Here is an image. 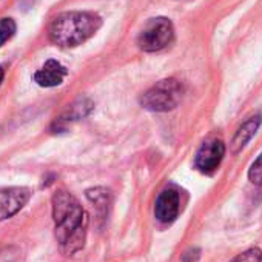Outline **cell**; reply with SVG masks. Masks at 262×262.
Instances as JSON below:
<instances>
[{
	"mask_svg": "<svg viewBox=\"0 0 262 262\" xmlns=\"http://www.w3.org/2000/svg\"><path fill=\"white\" fill-rule=\"evenodd\" d=\"M182 99V85L176 79H164L141 96V105L155 113L174 110Z\"/></svg>",
	"mask_w": 262,
	"mask_h": 262,
	"instance_id": "cell-3",
	"label": "cell"
},
{
	"mask_svg": "<svg viewBox=\"0 0 262 262\" xmlns=\"http://www.w3.org/2000/svg\"><path fill=\"white\" fill-rule=\"evenodd\" d=\"M20 256V251L17 247H4L0 248V262H17Z\"/></svg>",
	"mask_w": 262,
	"mask_h": 262,
	"instance_id": "cell-15",
	"label": "cell"
},
{
	"mask_svg": "<svg viewBox=\"0 0 262 262\" xmlns=\"http://www.w3.org/2000/svg\"><path fill=\"white\" fill-rule=\"evenodd\" d=\"M260 260H262V251L257 247H251L244 253L237 254L236 257H233L230 262H260Z\"/></svg>",
	"mask_w": 262,
	"mask_h": 262,
	"instance_id": "cell-13",
	"label": "cell"
},
{
	"mask_svg": "<svg viewBox=\"0 0 262 262\" xmlns=\"http://www.w3.org/2000/svg\"><path fill=\"white\" fill-rule=\"evenodd\" d=\"M93 108H94V105H93V102H91L88 97H80V99H77L76 102H73V103L68 106V110H67L59 119H56L54 128H56V129H62V128H65L70 122H74V120H79V119L86 117V116L91 113Z\"/></svg>",
	"mask_w": 262,
	"mask_h": 262,
	"instance_id": "cell-10",
	"label": "cell"
},
{
	"mask_svg": "<svg viewBox=\"0 0 262 262\" xmlns=\"http://www.w3.org/2000/svg\"><path fill=\"white\" fill-rule=\"evenodd\" d=\"M248 179L254 185H262V153L256 158L248 170Z\"/></svg>",
	"mask_w": 262,
	"mask_h": 262,
	"instance_id": "cell-14",
	"label": "cell"
},
{
	"mask_svg": "<svg viewBox=\"0 0 262 262\" xmlns=\"http://www.w3.org/2000/svg\"><path fill=\"white\" fill-rule=\"evenodd\" d=\"M17 25L11 17H4L0 19V48H2L8 40L13 39V36L16 34Z\"/></svg>",
	"mask_w": 262,
	"mask_h": 262,
	"instance_id": "cell-12",
	"label": "cell"
},
{
	"mask_svg": "<svg viewBox=\"0 0 262 262\" xmlns=\"http://www.w3.org/2000/svg\"><path fill=\"white\" fill-rule=\"evenodd\" d=\"M102 27V19L90 11H67L56 16L48 27L50 40L62 48H74L91 39Z\"/></svg>",
	"mask_w": 262,
	"mask_h": 262,
	"instance_id": "cell-2",
	"label": "cell"
},
{
	"mask_svg": "<svg viewBox=\"0 0 262 262\" xmlns=\"http://www.w3.org/2000/svg\"><path fill=\"white\" fill-rule=\"evenodd\" d=\"M4 77H5V70H4V67H0V85L4 82Z\"/></svg>",
	"mask_w": 262,
	"mask_h": 262,
	"instance_id": "cell-17",
	"label": "cell"
},
{
	"mask_svg": "<svg viewBox=\"0 0 262 262\" xmlns=\"http://www.w3.org/2000/svg\"><path fill=\"white\" fill-rule=\"evenodd\" d=\"M179 208H181V196L176 188L168 187L162 190L156 199V205H155L156 219L162 224H170L178 217Z\"/></svg>",
	"mask_w": 262,
	"mask_h": 262,
	"instance_id": "cell-7",
	"label": "cell"
},
{
	"mask_svg": "<svg viewBox=\"0 0 262 262\" xmlns=\"http://www.w3.org/2000/svg\"><path fill=\"white\" fill-rule=\"evenodd\" d=\"M262 123V116L260 114H254L251 117H248L245 122H242V125L236 129V133L230 142V150L233 155H237L250 141L251 138L256 135V131L259 129Z\"/></svg>",
	"mask_w": 262,
	"mask_h": 262,
	"instance_id": "cell-9",
	"label": "cell"
},
{
	"mask_svg": "<svg viewBox=\"0 0 262 262\" xmlns=\"http://www.w3.org/2000/svg\"><path fill=\"white\" fill-rule=\"evenodd\" d=\"M199 257H201V250L194 247V248H188V250L182 254L181 262H198Z\"/></svg>",
	"mask_w": 262,
	"mask_h": 262,
	"instance_id": "cell-16",
	"label": "cell"
},
{
	"mask_svg": "<svg viewBox=\"0 0 262 262\" xmlns=\"http://www.w3.org/2000/svg\"><path fill=\"white\" fill-rule=\"evenodd\" d=\"M33 191L27 187H10L0 190V221L17 214L31 199Z\"/></svg>",
	"mask_w": 262,
	"mask_h": 262,
	"instance_id": "cell-6",
	"label": "cell"
},
{
	"mask_svg": "<svg viewBox=\"0 0 262 262\" xmlns=\"http://www.w3.org/2000/svg\"><path fill=\"white\" fill-rule=\"evenodd\" d=\"M68 76V70L56 59H50L34 74V82L43 88H54L60 85Z\"/></svg>",
	"mask_w": 262,
	"mask_h": 262,
	"instance_id": "cell-8",
	"label": "cell"
},
{
	"mask_svg": "<svg viewBox=\"0 0 262 262\" xmlns=\"http://www.w3.org/2000/svg\"><path fill=\"white\" fill-rule=\"evenodd\" d=\"M54 234L60 251L71 256L80 251L86 241L88 216L80 202L67 190H57L51 199Z\"/></svg>",
	"mask_w": 262,
	"mask_h": 262,
	"instance_id": "cell-1",
	"label": "cell"
},
{
	"mask_svg": "<svg viewBox=\"0 0 262 262\" xmlns=\"http://www.w3.org/2000/svg\"><path fill=\"white\" fill-rule=\"evenodd\" d=\"M225 156V145L221 139L205 141L196 153L194 165L199 171L205 174H211L217 170L222 159Z\"/></svg>",
	"mask_w": 262,
	"mask_h": 262,
	"instance_id": "cell-5",
	"label": "cell"
},
{
	"mask_svg": "<svg viewBox=\"0 0 262 262\" xmlns=\"http://www.w3.org/2000/svg\"><path fill=\"white\" fill-rule=\"evenodd\" d=\"M88 201L93 204L99 219H106L108 213H110V207H111V193L106 188L102 187H96V188H90L85 191Z\"/></svg>",
	"mask_w": 262,
	"mask_h": 262,
	"instance_id": "cell-11",
	"label": "cell"
},
{
	"mask_svg": "<svg viewBox=\"0 0 262 262\" xmlns=\"http://www.w3.org/2000/svg\"><path fill=\"white\" fill-rule=\"evenodd\" d=\"M174 39V27L167 17L150 19L138 37V45L142 51L155 53L168 47Z\"/></svg>",
	"mask_w": 262,
	"mask_h": 262,
	"instance_id": "cell-4",
	"label": "cell"
}]
</instances>
